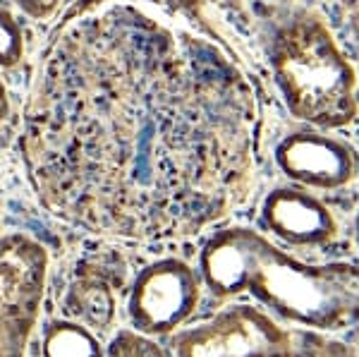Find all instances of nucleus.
<instances>
[{
    "mask_svg": "<svg viewBox=\"0 0 359 357\" xmlns=\"http://www.w3.org/2000/svg\"><path fill=\"white\" fill-rule=\"evenodd\" d=\"M257 135V96L228 55L137 0H101L50 43L20 147L62 221L165 240L245 197Z\"/></svg>",
    "mask_w": 359,
    "mask_h": 357,
    "instance_id": "nucleus-1",
    "label": "nucleus"
},
{
    "mask_svg": "<svg viewBox=\"0 0 359 357\" xmlns=\"http://www.w3.org/2000/svg\"><path fill=\"white\" fill-rule=\"evenodd\" d=\"M199 274L218 297L249 292L283 321L316 331L359 324V267L306 264L249 228H225L208 238Z\"/></svg>",
    "mask_w": 359,
    "mask_h": 357,
    "instance_id": "nucleus-2",
    "label": "nucleus"
},
{
    "mask_svg": "<svg viewBox=\"0 0 359 357\" xmlns=\"http://www.w3.org/2000/svg\"><path fill=\"white\" fill-rule=\"evenodd\" d=\"M273 74L294 118L340 128L355 118V72L331 32L314 17H297L273 39Z\"/></svg>",
    "mask_w": 359,
    "mask_h": 357,
    "instance_id": "nucleus-3",
    "label": "nucleus"
},
{
    "mask_svg": "<svg viewBox=\"0 0 359 357\" xmlns=\"http://www.w3.org/2000/svg\"><path fill=\"white\" fill-rule=\"evenodd\" d=\"M48 252L25 233L0 238V357H25L41 314Z\"/></svg>",
    "mask_w": 359,
    "mask_h": 357,
    "instance_id": "nucleus-4",
    "label": "nucleus"
},
{
    "mask_svg": "<svg viewBox=\"0 0 359 357\" xmlns=\"http://www.w3.org/2000/svg\"><path fill=\"white\" fill-rule=\"evenodd\" d=\"M175 357H294L292 336L252 304H233L172 336Z\"/></svg>",
    "mask_w": 359,
    "mask_h": 357,
    "instance_id": "nucleus-5",
    "label": "nucleus"
},
{
    "mask_svg": "<svg viewBox=\"0 0 359 357\" xmlns=\"http://www.w3.org/2000/svg\"><path fill=\"white\" fill-rule=\"evenodd\" d=\"M199 302V276L177 257L156 259L144 267L132 283L127 314L135 331L165 336L192 316Z\"/></svg>",
    "mask_w": 359,
    "mask_h": 357,
    "instance_id": "nucleus-6",
    "label": "nucleus"
},
{
    "mask_svg": "<svg viewBox=\"0 0 359 357\" xmlns=\"http://www.w3.org/2000/svg\"><path fill=\"white\" fill-rule=\"evenodd\" d=\"M276 163L290 180L316 189H338L357 175L355 149L314 132L285 137L276 147Z\"/></svg>",
    "mask_w": 359,
    "mask_h": 357,
    "instance_id": "nucleus-7",
    "label": "nucleus"
},
{
    "mask_svg": "<svg viewBox=\"0 0 359 357\" xmlns=\"http://www.w3.org/2000/svg\"><path fill=\"white\" fill-rule=\"evenodd\" d=\"M264 223L290 245L311 247L333 238L331 211L304 189H276L264 201Z\"/></svg>",
    "mask_w": 359,
    "mask_h": 357,
    "instance_id": "nucleus-8",
    "label": "nucleus"
},
{
    "mask_svg": "<svg viewBox=\"0 0 359 357\" xmlns=\"http://www.w3.org/2000/svg\"><path fill=\"white\" fill-rule=\"evenodd\" d=\"M67 314L89 329H106L115 316V292L103 274H82L74 278L65 297Z\"/></svg>",
    "mask_w": 359,
    "mask_h": 357,
    "instance_id": "nucleus-9",
    "label": "nucleus"
},
{
    "mask_svg": "<svg viewBox=\"0 0 359 357\" xmlns=\"http://www.w3.org/2000/svg\"><path fill=\"white\" fill-rule=\"evenodd\" d=\"M41 353L43 357H106L89 326L74 319H53L46 324Z\"/></svg>",
    "mask_w": 359,
    "mask_h": 357,
    "instance_id": "nucleus-10",
    "label": "nucleus"
},
{
    "mask_svg": "<svg viewBox=\"0 0 359 357\" xmlns=\"http://www.w3.org/2000/svg\"><path fill=\"white\" fill-rule=\"evenodd\" d=\"M106 357H168L151 338L139 331H118L111 345L106 348Z\"/></svg>",
    "mask_w": 359,
    "mask_h": 357,
    "instance_id": "nucleus-11",
    "label": "nucleus"
},
{
    "mask_svg": "<svg viewBox=\"0 0 359 357\" xmlns=\"http://www.w3.org/2000/svg\"><path fill=\"white\" fill-rule=\"evenodd\" d=\"M25 55V32L10 13L0 10V67H15Z\"/></svg>",
    "mask_w": 359,
    "mask_h": 357,
    "instance_id": "nucleus-12",
    "label": "nucleus"
},
{
    "mask_svg": "<svg viewBox=\"0 0 359 357\" xmlns=\"http://www.w3.org/2000/svg\"><path fill=\"white\" fill-rule=\"evenodd\" d=\"M13 3L32 20H46L60 8L62 0H13Z\"/></svg>",
    "mask_w": 359,
    "mask_h": 357,
    "instance_id": "nucleus-13",
    "label": "nucleus"
},
{
    "mask_svg": "<svg viewBox=\"0 0 359 357\" xmlns=\"http://www.w3.org/2000/svg\"><path fill=\"white\" fill-rule=\"evenodd\" d=\"M8 111H10V106H8V89H5V84L0 82V128H3L5 118H8Z\"/></svg>",
    "mask_w": 359,
    "mask_h": 357,
    "instance_id": "nucleus-14",
    "label": "nucleus"
},
{
    "mask_svg": "<svg viewBox=\"0 0 359 357\" xmlns=\"http://www.w3.org/2000/svg\"><path fill=\"white\" fill-rule=\"evenodd\" d=\"M357 240H359V218H357Z\"/></svg>",
    "mask_w": 359,
    "mask_h": 357,
    "instance_id": "nucleus-15",
    "label": "nucleus"
}]
</instances>
